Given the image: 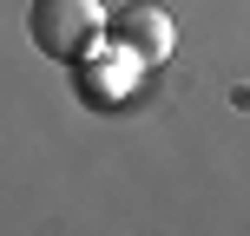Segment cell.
<instances>
[{
    "instance_id": "cell-1",
    "label": "cell",
    "mask_w": 250,
    "mask_h": 236,
    "mask_svg": "<svg viewBox=\"0 0 250 236\" xmlns=\"http://www.w3.org/2000/svg\"><path fill=\"white\" fill-rule=\"evenodd\" d=\"M26 33H33V46L46 59L79 66L86 53H99L112 39V13H105V0H33Z\"/></svg>"
},
{
    "instance_id": "cell-2",
    "label": "cell",
    "mask_w": 250,
    "mask_h": 236,
    "mask_svg": "<svg viewBox=\"0 0 250 236\" xmlns=\"http://www.w3.org/2000/svg\"><path fill=\"white\" fill-rule=\"evenodd\" d=\"M112 39L132 53L138 66H145V73H151V66H165V59L178 53V26H171V13L151 7V0H132V7L112 13Z\"/></svg>"
},
{
    "instance_id": "cell-3",
    "label": "cell",
    "mask_w": 250,
    "mask_h": 236,
    "mask_svg": "<svg viewBox=\"0 0 250 236\" xmlns=\"http://www.w3.org/2000/svg\"><path fill=\"white\" fill-rule=\"evenodd\" d=\"M145 73V66L132 59V53L112 39V73H92V59H79V99H92V105H119L125 99V86Z\"/></svg>"
}]
</instances>
